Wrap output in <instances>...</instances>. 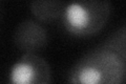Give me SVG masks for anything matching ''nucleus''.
<instances>
[{
  "label": "nucleus",
  "instance_id": "5",
  "mask_svg": "<svg viewBox=\"0 0 126 84\" xmlns=\"http://www.w3.org/2000/svg\"><path fill=\"white\" fill-rule=\"evenodd\" d=\"M65 4L59 0H37L30 3V10L37 21L48 23L61 18Z\"/></svg>",
  "mask_w": 126,
  "mask_h": 84
},
{
  "label": "nucleus",
  "instance_id": "2",
  "mask_svg": "<svg viewBox=\"0 0 126 84\" xmlns=\"http://www.w3.org/2000/svg\"><path fill=\"white\" fill-rule=\"evenodd\" d=\"M111 11V2L107 0L74 1L64 6L61 16L62 25L75 37H92L104 29Z\"/></svg>",
  "mask_w": 126,
  "mask_h": 84
},
{
  "label": "nucleus",
  "instance_id": "3",
  "mask_svg": "<svg viewBox=\"0 0 126 84\" xmlns=\"http://www.w3.org/2000/svg\"><path fill=\"white\" fill-rule=\"evenodd\" d=\"M10 84H50L52 68L38 54H23L11 67Z\"/></svg>",
  "mask_w": 126,
  "mask_h": 84
},
{
  "label": "nucleus",
  "instance_id": "4",
  "mask_svg": "<svg viewBox=\"0 0 126 84\" xmlns=\"http://www.w3.org/2000/svg\"><path fill=\"white\" fill-rule=\"evenodd\" d=\"M13 41L23 54H37L47 45L48 33L41 22L34 19H25L16 26Z\"/></svg>",
  "mask_w": 126,
  "mask_h": 84
},
{
  "label": "nucleus",
  "instance_id": "1",
  "mask_svg": "<svg viewBox=\"0 0 126 84\" xmlns=\"http://www.w3.org/2000/svg\"><path fill=\"white\" fill-rule=\"evenodd\" d=\"M125 25L78 59L67 74V84H125Z\"/></svg>",
  "mask_w": 126,
  "mask_h": 84
}]
</instances>
